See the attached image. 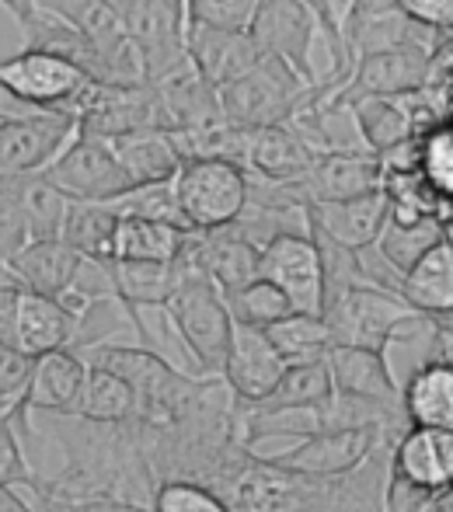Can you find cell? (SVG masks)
<instances>
[{"instance_id":"8","label":"cell","mask_w":453,"mask_h":512,"mask_svg":"<svg viewBox=\"0 0 453 512\" xmlns=\"http://www.w3.org/2000/svg\"><path fill=\"white\" fill-rule=\"evenodd\" d=\"M412 314V307L398 297V293L377 290V286H352L332 304L321 307L332 342L339 345H363V349H387L394 328Z\"/></svg>"},{"instance_id":"17","label":"cell","mask_w":453,"mask_h":512,"mask_svg":"<svg viewBox=\"0 0 453 512\" xmlns=\"http://www.w3.org/2000/svg\"><path fill=\"white\" fill-rule=\"evenodd\" d=\"M321 150L293 122H272L248 133L244 171L262 182H297Z\"/></svg>"},{"instance_id":"24","label":"cell","mask_w":453,"mask_h":512,"mask_svg":"<svg viewBox=\"0 0 453 512\" xmlns=\"http://www.w3.org/2000/svg\"><path fill=\"white\" fill-rule=\"evenodd\" d=\"M304 220L321 227L345 248H366L377 241L387 220V196L380 189L349 199H328V203H307Z\"/></svg>"},{"instance_id":"19","label":"cell","mask_w":453,"mask_h":512,"mask_svg":"<svg viewBox=\"0 0 453 512\" xmlns=\"http://www.w3.org/2000/svg\"><path fill=\"white\" fill-rule=\"evenodd\" d=\"M77 324H81L77 307H70L67 300L42 297V293H32L21 286L18 324H14V349H21L32 359L53 349H74Z\"/></svg>"},{"instance_id":"27","label":"cell","mask_w":453,"mask_h":512,"mask_svg":"<svg viewBox=\"0 0 453 512\" xmlns=\"http://www.w3.org/2000/svg\"><path fill=\"white\" fill-rule=\"evenodd\" d=\"M401 384V415L408 425L450 429L453 425V363L433 359L405 373Z\"/></svg>"},{"instance_id":"29","label":"cell","mask_w":453,"mask_h":512,"mask_svg":"<svg viewBox=\"0 0 453 512\" xmlns=\"http://www.w3.org/2000/svg\"><path fill=\"white\" fill-rule=\"evenodd\" d=\"M398 297L419 314H450L453 307V244L450 237L429 248L401 276Z\"/></svg>"},{"instance_id":"36","label":"cell","mask_w":453,"mask_h":512,"mask_svg":"<svg viewBox=\"0 0 453 512\" xmlns=\"http://www.w3.org/2000/svg\"><path fill=\"white\" fill-rule=\"evenodd\" d=\"M345 112L352 115V126H356V136L370 154H384V150L398 147L412 136V126H408L405 112L394 98H356V102L345 105Z\"/></svg>"},{"instance_id":"31","label":"cell","mask_w":453,"mask_h":512,"mask_svg":"<svg viewBox=\"0 0 453 512\" xmlns=\"http://www.w3.org/2000/svg\"><path fill=\"white\" fill-rule=\"evenodd\" d=\"M185 237H189V230L182 227L147 220V216L119 213L112 237V258L115 262H171Z\"/></svg>"},{"instance_id":"30","label":"cell","mask_w":453,"mask_h":512,"mask_svg":"<svg viewBox=\"0 0 453 512\" xmlns=\"http://www.w3.org/2000/svg\"><path fill=\"white\" fill-rule=\"evenodd\" d=\"M450 237V220L443 216H394L387 213L384 227H380L373 248L380 251L391 269H398L405 276L429 248H436L440 241Z\"/></svg>"},{"instance_id":"16","label":"cell","mask_w":453,"mask_h":512,"mask_svg":"<svg viewBox=\"0 0 453 512\" xmlns=\"http://www.w3.org/2000/svg\"><path fill=\"white\" fill-rule=\"evenodd\" d=\"M112 276V297L119 300L122 314H126L129 328L140 335L147 349H157L154 331L143 321V310H161L171 290L178 286V272L171 262H109Z\"/></svg>"},{"instance_id":"48","label":"cell","mask_w":453,"mask_h":512,"mask_svg":"<svg viewBox=\"0 0 453 512\" xmlns=\"http://www.w3.org/2000/svg\"><path fill=\"white\" fill-rule=\"evenodd\" d=\"M18 293L21 286L11 276H0V345H14V324H18Z\"/></svg>"},{"instance_id":"38","label":"cell","mask_w":453,"mask_h":512,"mask_svg":"<svg viewBox=\"0 0 453 512\" xmlns=\"http://www.w3.org/2000/svg\"><path fill=\"white\" fill-rule=\"evenodd\" d=\"M224 304L230 310V321L244 324V328H269L279 317L293 314V304L276 283H269L265 276H255L251 283L237 286V290L224 293Z\"/></svg>"},{"instance_id":"10","label":"cell","mask_w":453,"mask_h":512,"mask_svg":"<svg viewBox=\"0 0 453 512\" xmlns=\"http://www.w3.org/2000/svg\"><path fill=\"white\" fill-rule=\"evenodd\" d=\"M248 32L262 53L279 56L283 63H290L307 84L318 81L311 60L318 21H314L311 7L304 0H258Z\"/></svg>"},{"instance_id":"40","label":"cell","mask_w":453,"mask_h":512,"mask_svg":"<svg viewBox=\"0 0 453 512\" xmlns=\"http://www.w3.org/2000/svg\"><path fill=\"white\" fill-rule=\"evenodd\" d=\"M28 380H32V356L14 345H0V415H11L21 432L32 429Z\"/></svg>"},{"instance_id":"5","label":"cell","mask_w":453,"mask_h":512,"mask_svg":"<svg viewBox=\"0 0 453 512\" xmlns=\"http://www.w3.org/2000/svg\"><path fill=\"white\" fill-rule=\"evenodd\" d=\"M0 77H4L7 88L21 102L46 108V112H70V115L81 112V105L88 102L91 88H95V81L70 60L28 46H21L7 60H0Z\"/></svg>"},{"instance_id":"20","label":"cell","mask_w":453,"mask_h":512,"mask_svg":"<svg viewBox=\"0 0 453 512\" xmlns=\"http://www.w3.org/2000/svg\"><path fill=\"white\" fill-rule=\"evenodd\" d=\"M81 258L67 241L60 237H49V241H25L11 258L4 262V272L21 283L25 290L42 293V297L63 300L74 290L77 269H81Z\"/></svg>"},{"instance_id":"34","label":"cell","mask_w":453,"mask_h":512,"mask_svg":"<svg viewBox=\"0 0 453 512\" xmlns=\"http://www.w3.org/2000/svg\"><path fill=\"white\" fill-rule=\"evenodd\" d=\"M136 408V394L119 373L105 370L98 363H88V373H84L81 394L74 401V411L70 415L84 418V422H126Z\"/></svg>"},{"instance_id":"39","label":"cell","mask_w":453,"mask_h":512,"mask_svg":"<svg viewBox=\"0 0 453 512\" xmlns=\"http://www.w3.org/2000/svg\"><path fill=\"white\" fill-rule=\"evenodd\" d=\"M415 168L440 196H453V122L415 136Z\"/></svg>"},{"instance_id":"23","label":"cell","mask_w":453,"mask_h":512,"mask_svg":"<svg viewBox=\"0 0 453 512\" xmlns=\"http://www.w3.org/2000/svg\"><path fill=\"white\" fill-rule=\"evenodd\" d=\"M185 56L213 88H224L262 60V49L251 39V32H217V28L185 25Z\"/></svg>"},{"instance_id":"6","label":"cell","mask_w":453,"mask_h":512,"mask_svg":"<svg viewBox=\"0 0 453 512\" xmlns=\"http://www.w3.org/2000/svg\"><path fill=\"white\" fill-rule=\"evenodd\" d=\"M126 39L140 56L143 81L185 63V0H109Z\"/></svg>"},{"instance_id":"44","label":"cell","mask_w":453,"mask_h":512,"mask_svg":"<svg viewBox=\"0 0 453 512\" xmlns=\"http://www.w3.org/2000/svg\"><path fill=\"white\" fill-rule=\"evenodd\" d=\"M258 0H185V25L248 32Z\"/></svg>"},{"instance_id":"47","label":"cell","mask_w":453,"mask_h":512,"mask_svg":"<svg viewBox=\"0 0 453 512\" xmlns=\"http://www.w3.org/2000/svg\"><path fill=\"white\" fill-rule=\"evenodd\" d=\"M415 25L433 28V32H450L453 25V0H394Z\"/></svg>"},{"instance_id":"11","label":"cell","mask_w":453,"mask_h":512,"mask_svg":"<svg viewBox=\"0 0 453 512\" xmlns=\"http://www.w3.org/2000/svg\"><path fill=\"white\" fill-rule=\"evenodd\" d=\"M74 133L77 115L70 112H32L18 119H0V175L42 171Z\"/></svg>"},{"instance_id":"50","label":"cell","mask_w":453,"mask_h":512,"mask_svg":"<svg viewBox=\"0 0 453 512\" xmlns=\"http://www.w3.org/2000/svg\"><path fill=\"white\" fill-rule=\"evenodd\" d=\"M0 512H35V506L18 492V485H0Z\"/></svg>"},{"instance_id":"21","label":"cell","mask_w":453,"mask_h":512,"mask_svg":"<svg viewBox=\"0 0 453 512\" xmlns=\"http://www.w3.org/2000/svg\"><path fill=\"white\" fill-rule=\"evenodd\" d=\"M283 359L276 356V349L269 345L265 331L244 328L234 324V335H230V352L220 380L230 387V394L237 398V405H251V401L265 398L269 387L283 373Z\"/></svg>"},{"instance_id":"25","label":"cell","mask_w":453,"mask_h":512,"mask_svg":"<svg viewBox=\"0 0 453 512\" xmlns=\"http://www.w3.org/2000/svg\"><path fill=\"white\" fill-rule=\"evenodd\" d=\"M88 359L74 349H53L32 359V380H28V415H70L81 394Z\"/></svg>"},{"instance_id":"51","label":"cell","mask_w":453,"mask_h":512,"mask_svg":"<svg viewBox=\"0 0 453 512\" xmlns=\"http://www.w3.org/2000/svg\"><path fill=\"white\" fill-rule=\"evenodd\" d=\"M0 7H4V11L11 14L14 21H21L35 7V0H0Z\"/></svg>"},{"instance_id":"13","label":"cell","mask_w":453,"mask_h":512,"mask_svg":"<svg viewBox=\"0 0 453 512\" xmlns=\"http://www.w3.org/2000/svg\"><path fill=\"white\" fill-rule=\"evenodd\" d=\"M35 7H46V11L60 14V18L70 21L74 28H81L98 46V53L109 60L115 84L143 81L140 56H136L133 42L122 32L109 0H35Z\"/></svg>"},{"instance_id":"41","label":"cell","mask_w":453,"mask_h":512,"mask_svg":"<svg viewBox=\"0 0 453 512\" xmlns=\"http://www.w3.org/2000/svg\"><path fill=\"white\" fill-rule=\"evenodd\" d=\"M150 512H230V506L210 485L192 478H168L150 488Z\"/></svg>"},{"instance_id":"37","label":"cell","mask_w":453,"mask_h":512,"mask_svg":"<svg viewBox=\"0 0 453 512\" xmlns=\"http://www.w3.org/2000/svg\"><path fill=\"white\" fill-rule=\"evenodd\" d=\"M262 331L283 363L321 359L328 352V345H332V331H328L325 317L304 314V310H293V314L279 317L276 324H269V328H262Z\"/></svg>"},{"instance_id":"28","label":"cell","mask_w":453,"mask_h":512,"mask_svg":"<svg viewBox=\"0 0 453 512\" xmlns=\"http://www.w3.org/2000/svg\"><path fill=\"white\" fill-rule=\"evenodd\" d=\"M109 147L133 185L171 182L175 171L182 168V157L168 129H133V133L112 136Z\"/></svg>"},{"instance_id":"3","label":"cell","mask_w":453,"mask_h":512,"mask_svg":"<svg viewBox=\"0 0 453 512\" xmlns=\"http://www.w3.org/2000/svg\"><path fill=\"white\" fill-rule=\"evenodd\" d=\"M178 209L189 230H220L248 206V171L227 157H192L171 178Z\"/></svg>"},{"instance_id":"2","label":"cell","mask_w":453,"mask_h":512,"mask_svg":"<svg viewBox=\"0 0 453 512\" xmlns=\"http://www.w3.org/2000/svg\"><path fill=\"white\" fill-rule=\"evenodd\" d=\"M311 84L279 56L262 53V60L251 70H244L241 77H234L224 88H217L220 95V112L230 126L241 129H258L272 126V122H286L300 112Z\"/></svg>"},{"instance_id":"45","label":"cell","mask_w":453,"mask_h":512,"mask_svg":"<svg viewBox=\"0 0 453 512\" xmlns=\"http://www.w3.org/2000/svg\"><path fill=\"white\" fill-rule=\"evenodd\" d=\"M32 467H28L25 453L18 443V425L11 415H0V485H18L25 488L32 481Z\"/></svg>"},{"instance_id":"53","label":"cell","mask_w":453,"mask_h":512,"mask_svg":"<svg viewBox=\"0 0 453 512\" xmlns=\"http://www.w3.org/2000/svg\"><path fill=\"white\" fill-rule=\"evenodd\" d=\"M0 276H4V258H0Z\"/></svg>"},{"instance_id":"14","label":"cell","mask_w":453,"mask_h":512,"mask_svg":"<svg viewBox=\"0 0 453 512\" xmlns=\"http://www.w3.org/2000/svg\"><path fill=\"white\" fill-rule=\"evenodd\" d=\"M387 471L426 492H447L453 478V432L405 425L387 450Z\"/></svg>"},{"instance_id":"49","label":"cell","mask_w":453,"mask_h":512,"mask_svg":"<svg viewBox=\"0 0 453 512\" xmlns=\"http://www.w3.org/2000/svg\"><path fill=\"white\" fill-rule=\"evenodd\" d=\"M32 112H46V108H35V105L21 102V98L7 88L4 77H0V119H18V115H32Z\"/></svg>"},{"instance_id":"22","label":"cell","mask_w":453,"mask_h":512,"mask_svg":"<svg viewBox=\"0 0 453 512\" xmlns=\"http://www.w3.org/2000/svg\"><path fill=\"white\" fill-rule=\"evenodd\" d=\"M18 25H21V32H25L28 49H46V53H53V56H63V60H70L74 67H81L95 84H115L109 60L98 53L95 42H91L81 28L63 21L60 14L46 11V7H32Z\"/></svg>"},{"instance_id":"1","label":"cell","mask_w":453,"mask_h":512,"mask_svg":"<svg viewBox=\"0 0 453 512\" xmlns=\"http://www.w3.org/2000/svg\"><path fill=\"white\" fill-rule=\"evenodd\" d=\"M161 310L175 335L182 338L199 377H220L230 352V335H234L224 293L206 276H178V286Z\"/></svg>"},{"instance_id":"26","label":"cell","mask_w":453,"mask_h":512,"mask_svg":"<svg viewBox=\"0 0 453 512\" xmlns=\"http://www.w3.org/2000/svg\"><path fill=\"white\" fill-rule=\"evenodd\" d=\"M196 255L206 279L220 293H230L237 286L251 283L258 276V244L244 234L237 223H227L220 230H196Z\"/></svg>"},{"instance_id":"7","label":"cell","mask_w":453,"mask_h":512,"mask_svg":"<svg viewBox=\"0 0 453 512\" xmlns=\"http://www.w3.org/2000/svg\"><path fill=\"white\" fill-rule=\"evenodd\" d=\"M394 439H398V432L373 429V425L321 429V432H311V436L297 439V443L283 446V450H272V453L258 450V457L272 467H283V471L311 474V478H335V474L356 471L366 457H373L380 446L394 443Z\"/></svg>"},{"instance_id":"15","label":"cell","mask_w":453,"mask_h":512,"mask_svg":"<svg viewBox=\"0 0 453 512\" xmlns=\"http://www.w3.org/2000/svg\"><path fill=\"white\" fill-rule=\"evenodd\" d=\"M150 84H154L157 108H161V126L168 129V133L227 122L224 112H220L217 88L192 67L189 56H185V63H178L175 70H168V74Z\"/></svg>"},{"instance_id":"9","label":"cell","mask_w":453,"mask_h":512,"mask_svg":"<svg viewBox=\"0 0 453 512\" xmlns=\"http://www.w3.org/2000/svg\"><path fill=\"white\" fill-rule=\"evenodd\" d=\"M258 276L276 283L290 297L293 310L318 314L321 310V265L307 227L276 230L258 244Z\"/></svg>"},{"instance_id":"4","label":"cell","mask_w":453,"mask_h":512,"mask_svg":"<svg viewBox=\"0 0 453 512\" xmlns=\"http://www.w3.org/2000/svg\"><path fill=\"white\" fill-rule=\"evenodd\" d=\"M42 178L74 203H115L129 189H136L115 161L109 140L84 133H74L63 143L60 154L42 168Z\"/></svg>"},{"instance_id":"33","label":"cell","mask_w":453,"mask_h":512,"mask_svg":"<svg viewBox=\"0 0 453 512\" xmlns=\"http://www.w3.org/2000/svg\"><path fill=\"white\" fill-rule=\"evenodd\" d=\"M119 223V209L112 203H67L60 227V241H67L77 255L109 262L112 258V237Z\"/></svg>"},{"instance_id":"42","label":"cell","mask_w":453,"mask_h":512,"mask_svg":"<svg viewBox=\"0 0 453 512\" xmlns=\"http://www.w3.org/2000/svg\"><path fill=\"white\" fill-rule=\"evenodd\" d=\"M394 102L401 105L408 126H412V136L426 133V129L440 126V122H450V88H440V84H419V88H408L401 95H394Z\"/></svg>"},{"instance_id":"35","label":"cell","mask_w":453,"mask_h":512,"mask_svg":"<svg viewBox=\"0 0 453 512\" xmlns=\"http://www.w3.org/2000/svg\"><path fill=\"white\" fill-rule=\"evenodd\" d=\"M332 394V377H328V363L321 359H307V363H286L279 380L269 387V394L251 405H241L248 411H276V408H300L314 405V401Z\"/></svg>"},{"instance_id":"46","label":"cell","mask_w":453,"mask_h":512,"mask_svg":"<svg viewBox=\"0 0 453 512\" xmlns=\"http://www.w3.org/2000/svg\"><path fill=\"white\" fill-rule=\"evenodd\" d=\"M25 488L32 492V499H35L32 502L35 512H102V506H98V495H84V499H77V495L53 492V488L42 485L39 474H35Z\"/></svg>"},{"instance_id":"12","label":"cell","mask_w":453,"mask_h":512,"mask_svg":"<svg viewBox=\"0 0 453 512\" xmlns=\"http://www.w3.org/2000/svg\"><path fill=\"white\" fill-rule=\"evenodd\" d=\"M300 203H328V199H349L363 192L380 189V161L366 147H325L304 171V178L293 182Z\"/></svg>"},{"instance_id":"43","label":"cell","mask_w":453,"mask_h":512,"mask_svg":"<svg viewBox=\"0 0 453 512\" xmlns=\"http://www.w3.org/2000/svg\"><path fill=\"white\" fill-rule=\"evenodd\" d=\"M119 213H133V216H147V220H161V223H171V227H185L182 220V209H178V199H175V189L171 182H154V185H136L129 189L122 199L112 203Z\"/></svg>"},{"instance_id":"18","label":"cell","mask_w":453,"mask_h":512,"mask_svg":"<svg viewBox=\"0 0 453 512\" xmlns=\"http://www.w3.org/2000/svg\"><path fill=\"white\" fill-rule=\"evenodd\" d=\"M332 391L352 394L366 401H391L401 405V384L391 370V359L380 349H363V345H339L332 342L325 352Z\"/></svg>"},{"instance_id":"32","label":"cell","mask_w":453,"mask_h":512,"mask_svg":"<svg viewBox=\"0 0 453 512\" xmlns=\"http://www.w3.org/2000/svg\"><path fill=\"white\" fill-rule=\"evenodd\" d=\"M7 189H11L14 203L21 209V220H25L28 241H49V237H60L63 213H67V196L53 189V185L42 178V171H21V175H4Z\"/></svg>"},{"instance_id":"52","label":"cell","mask_w":453,"mask_h":512,"mask_svg":"<svg viewBox=\"0 0 453 512\" xmlns=\"http://www.w3.org/2000/svg\"><path fill=\"white\" fill-rule=\"evenodd\" d=\"M422 512H453V495H450V488H447V492L436 495V499L429 502V506L422 509Z\"/></svg>"}]
</instances>
